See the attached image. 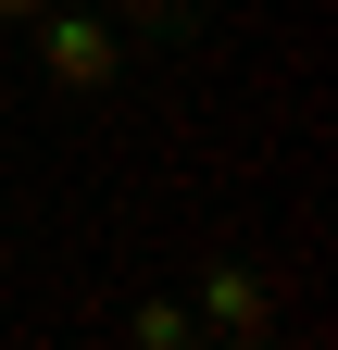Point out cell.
Instances as JSON below:
<instances>
[{"mask_svg": "<svg viewBox=\"0 0 338 350\" xmlns=\"http://www.w3.org/2000/svg\"><path fill=\"white\" fill-rule=\"evenodd\" d=\"M13 38H25L38 88H63V100H113V88L138 75V38L113 25V0H101V13H88V0H51V13H25Z\"/></svg>", "mask_w": 338, "mask_h": 350, "instance_id": "obj_1", "label": "cell"}, {"mask_svg": "<svg viewBox=\"0 0 338 350\" xmlns=\"http://www.w3.org/2000/svg\"><path fill=\"white\" fill-rule=\"evenodd\" d=\"M188 313H200V338H276V262L238 250V238H213L188 262Z\"/></svg>", "mask_w": 338, "mask_h": 350, "instance_id": "obj_2", "label": "cell"}, {"mask_svg": "<svg viewBox=\"0 0 338 350\" xmlns=\"http://www.w3.org/2000/svg\"><path fill=\"white\" fill-rule=\"evenodd\" d=\"M213 13H226V0H113V25H125V38H163V51H188Z\"/></svg>", "mask_w": 338, "mask_h": 350, "instance_id": "obj_3", "label": "cell"}, {"mask_svg": "<svg viewBox=\"0 0 338 350\" xmlns=\"http://www.w3.org/2000/svg\"><path fill=\"white\" fill-rule=\"evenodd\" d=\"M125 350H200V313H188V288H151L138 313H125Z\"/></svg>", "mask_w": 338, "mask_h": 350, "instance_id": "obj_4", "label": "cell"}, {"mask_svg": "<svg viewBox=\"0 0 338 350\" xmlns=\"http://www.w3.org/2000/svg\"><path fill=\"white\" fill-rule=\"evenodd\" d=\"M25 13H51V0H0V25H25Z\"/></svg>", "mask_w": 338, "mask_h": 350, "instance_id": "obj_5", "label": "cell"}, {"mask_svg": "<svg viewBox=\"0 0 338 350\" xmlns=\"http://www.w3.org/2000/svg\"><path fill=\"white\" fill-rule=\"evenodd\" d=\"M200 350H276V338H200Z\"/></svg>", "mask_w": 338, "mask_h": 350, "instance_id": "obj_6", "label": "cell"}]
</instances>
